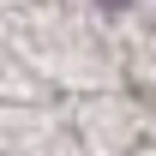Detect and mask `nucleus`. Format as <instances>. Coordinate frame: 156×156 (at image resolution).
Segmentation results:
<instances>
[{"label":"nucleus","mask_w":156,"mask_h":156,"mask_svg":"<svg viewBox=\"0 0 156 156\" xmlns=\"http://www.w3.org/2000/svg\"><path fill=\"white\" fill-rule=\"evenodd\" d=\"M96 6H108V12H120V6H132V0H96Z\"/></svg>","instance_id":"1"}]
</instances>
